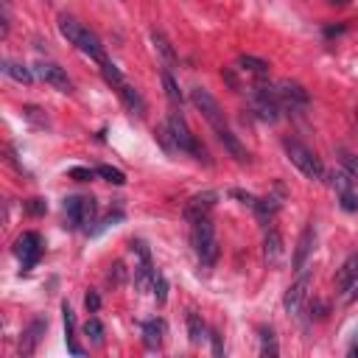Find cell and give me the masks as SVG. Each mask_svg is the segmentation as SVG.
<instances>
[{"instance_id": "cell-24", "label": "cell", "mask_w": 358, "mask_h": 358, "mask_svg": "<svg viewBox=\"0 0 358 358\" xmlns=\"http://www.w3.org/2000/svg\"><path fill=\"white\" fill-rule=\"evenodd\" d=\"M238 70H244V73H249V76H255L257 81H263L266 76H268V62H263V59H257V56H249V54H244V56H238Z\"/></svg>"}, {"instance_id": "cell-10", "label": "cell", "mask_w": 358, "mask_h": 358, "mask_svg": "<svg viewBox=\"0 0 358 358\" xmlns=\"http://www.w3.org/2000/svg\"><path fill=\"white\" fill-rule=\"evenodd\" d=\"M42 252H45V244H42L39 233H23V235L14 241V255L20 257L23 272H31V268L39 263Z\"/></svg>"}, {"instance_id": "cell-15", "label": "cell", "mask_w": 358, "mask_h": 358, "mask_svg": "<svg viewBox=\"0 0 358 358\" xmlns=\"http://www.w3.org/2000/svg\"><path fill=\"white\" fill-rule=\"evenodd\" d=\"M45 330H48V319L45 317H34L31 322H28V328L20 333V355H34L36 352V347H39V341H42V336H45Z\"/></svg>"}, {"instance_id": "cell-41", "label": "cell", "mask_w": 358, "mask_h": 358, "mask_svg": "<svg viewBox=\"0 0 358 358\" xmlns=\"http://www.w3.org/2000/svg\"><path fill=\"white\" fill-rule=\"evenodd\" d=\"M325 302H319V299H313L310 302V319H325Z\"/></svg>"}, {"instance_id": "cell-35", "label": "cell", "mask_w": 358, "mask_h": 358, "mask_svg": "<svg viewBox=\"0 0 358 358\" xmlns=\"http://www.w3.org/2000/svg\"><path fill=\"white\" fill-rule=\"evenodd\" d=\"M25 213H28V215H45V213H48V202L39 199V196H34V199L25 202Z\"/></svg>"}, {"instance_id": "cell-44", "label": "cell", "mask_w": 358, "mask_h": 358, "mask_svg": "<svg viewBox=\"0 0 358 358\" xmlns=\"http://www.w3.org/2000/svg\"><path fill=\"white\" fill-rule=\"evenodd\" d=\"M350 355H358V330H355V336H352V344H350V350H347Z\"/></svg>"}, {"instance_id": "cell-25", "label": "cell", "mask_w": 358, "mask_h": 358, "mask_svg": "<svg viewBox=\"0 0 358 358\" xmlns=\"http://www.w3.org/2000/svg\"><path fill=\"white\" fill-rule=\"evenodd\" d=\"M185 322H188V336H191L193 344H202V341L210 339V330H207V325L202 322V317H199L196 310H188V313H185Z\"/></svg>"}, {"instance_id": "cell-27", "label": "cell", "mask_w": 358, "mask_h": 358, "mask_svg": "<svg viewBox=\"0 0 358 358\" xmlns=\"http://www.w3.org/2000/svg\"><path fill=\"white\" fill-rule=\"evenodd\" d=\"M257 333H260V355H266V358H275V355L280 352V344H277V336H275V330L263 325Z\"/></svg>"}, {"instance_id": "cell-28", "label": "cell", "mask_w": 358, "mask_h": 358, "mask_svg": "<svg viewBox=\"0 0 358 358\" xmlns=\"http://www.w3.org/2000/svg\"><path fill=\"white\" fill-rule=\"evenodd\" d=\"M98 67H101V76H104V81H107L112 90H118V87L126 81V78H123V73L118 70V65H112L109 59H107V62H101Z\"/></svg>"}, {"instance_id": "cell-37", "label": "cell", "mask_w": 358, "mask_h": 358, "mask_svg": "<svg viewBox=\"0 0 358 358\" xmlns=\"http://www.w3.org/2000/svg\"><path fill=\"white\" fill-rule=\"evenodd\" d=\"M230 196H233V199H238V202H241V204H246V207H255V204H257V196H255V193H246V191H241V188H233V191H230Z\"/></svg>"}, {"instance_id": "cell-9", "label": "cell", "mask_w": 358, "mask_h": 358, "mask_svg": "<svg viewBox=\"0 0 358 358\" xmlns=\"http://www.w3.org/2000/svg\"><path fill=\"white\" fill-rule=\"evenodd\" d=\"M275 87H277V96H280L283 109H291V112H305V109L310 107V96H308V90H305L299 81L283 78V81H277Z\"/></svg>"}, {"instance_id": "cell-21", "label": "cell", "mask_w": 358, "mask_h": 358, "mask_svg": "<svg viewBox=\"0 0 358 358\" xmlns=\"http://www.w3.org/2000/svg\"><path fill=\"white\" fill-rule=\"evenodd\" d=\"M280 255H283V238L275 227H268L263 235V257H266V263H277Z\"/></svg>"}, {"instance_id": "cell-5", "label": "cell", "mask_w": 358, "mask_h": 358, "mask_svg": "<svg viewBox=\"0 0 358 358\" xmlns=\"http://www.w3.org/2000/svg\"><path fill=\"white\" fill-rule=\"evenodd\" d=\"M62 210H65V227L90 233V230H93V224H96L98 204H96L93 196H78V193H76V196H67V199H65Z\"/></svg>"}, {"instance_id": "cell-40", "label": "cell", "mask_w": 358, "mask_h": 358, "mask_svg": "<svg viewBox=\"0 0 358 358\" xmlns=\"http://www.w3.org/2000/svg\"><path fill=\"white\" fill-rule=\"evenodd\" d=\"M23 112H25V118H28V120H34L36 126H48V118H42V115H39L42 109H36V107H25Z\"/></svg>"}, {"instance_id": "cell-13", "label": "cell", "mask_w": 358, "mask_h": 358, "mask_svg": "<svg viewBox=\"0 0 358 358\" xmlns=\"http://www.w3.org/2000/svg\"><path fill=\"white\" fill-rule=\"evenodd\" d=\"M313 249H317V227H313V221H310V224H305V230L299 233L294 255H291V268H294V272H302V268L308 266Z\"/></svg>"}, {"instance_id": "cell-2", "label": "cell", "mask_w": 358, "mask_h": 358, "mask_svg": "<svg viewBox=\"0 0 358 358\" xmlns=\"http://www.w3.org/2000/svg\"><path fill=\"white\" fill-rule=\"evenodd\" d=\"M59 34L70 42V45H76V48L84 54V56H90L93 62H107V51H104V45H101V39L90 31L87 25H81L76 17H67V14H62L59 17Z\"/></svg>"}, {"instance_id": "cell-23", "label": "cell", "mask_w": 358, "mask_h": 358, "mask_svg": "<svg viewBox=\"0 0 358 358\" xmlns=\"http://www.w3.org/2000/svg\"><path fill=\"white\" fill-rule=\"evenodd\" d=\"M162 90H165L168 104H171L173 109H182V104H185L182 90H179V84H176V78H173V73H171L168 67H162Z\"/></svg>"}, {"instance_id": "cell-29", "label": "cell", "mask_w": 358, "mask_h": 358, "mask_svg": "<svg viewBox=\"0 0 358 358\" xmlns=\"http://www.w3.org/2000/svg\"><path fill=\"white\" fill-rule=\"evenodd\" d=\"M84 336L93 341V344H104V325H101L98 317H90V319L84 322Z\"/></svg>"}, {"instance_id": "cell-12", "label": "cell", "mask_w": 358, "mask_h": 358, "mask_svg": "<svg viewBox=\"0 0 358 358\" xmlns=\"http://www.w3.org/2000/svg\"><path fill=\"white\" fill-rule=\"evenodd\" d=\"M34 73L45 84H51L54 90H59V93H73V81H70V76H67V70L62 65H56V62H36Z\"/></svg>"}, {"instance_id": "cell-43", "label": "cell", "mask_w": 358, "mask_h": 358, "mask_svg": "<svg viewBox=\"0 0 358 358\" xmlns=\"http://www.w3.org/2000/svg\"><path fill=\"white\" fill-rule=\"evenodd\" d=\"M344 31H347V25H344V23H341V25H325V28H322V34H325V36H339V34H344Z\"/></svg>"}, {"instance_id": "cell-26", "label": "cell", "mask_w": 358, "mask_h": 358, "mask_svg": "<svg viewBox=\"0 0 358 358\" xmlns=\"http://www.w3.org/2000/svg\"><path fill=\"white\" fill-rule=\"evenodd\" d=\"M3 73H6L9 78L20 81V84H31V81H34V76H36V73H31L23 62H14V59H3Z\"/></svg>"}, {"instance_id": "cell-46", "label": "cell", "mask_w": 358, "mask_h": 358, "mask_svg": "<svg viewBox=\"0 0 358 358\" xmlns=\"http://www.w3.org/2000/svg\"><path fill=\"white\" fill-rule=\"evenodd\" d=\"M355 126H358V109H355Z\"/></svg>"}, {"instance_id": "cell-32", "label": "cell", "mask_w": 358, "mask_h": 358, "mask_svg": "<svg viewBox=\"0 0 358 358\" xmlns=\"http://www.w3.org/2000/svg\"><path fill=\"white\" fill-rule=\"evenodd\" d=\"M151 294H154L157 305H162V302L168 299V280H165V275H162V272H157V275H154V280H151Z\"/></svg>"}, {"instance_id": "cell-34", "label": "cell", "mask_w": 358, "mask_h": 358, "mask_svg": "<svg viewBox=\"0 0 358 358\" xmlns=\"http://www.w3.org/2000/svg\"><path fill=\"white\" fill-rule=\"evenodd\" d=\"M339 204H341L344 213H358V193H355V191L339 193Z\"/></svg>"}, {"instance_id": "cell-36", "label": "cell", "mask_w": 358, "mask_h": 358, "mask_svg": "<svg viewBox=\"0 0 358 358\" xmlns=\"http://www.w3.org/2000/svg\"><path fill=\"white\" fill-rule=\"evenodd\" d=\"M341 165H344V171H347L352 179H358V157H352L350 151H341Z\"/></svg>"}, {"instance_id": "cell-30", "label": "cell", "mask_w": 358, "mask_h": 358, "mask_svg": "<svg viewBox=\"0 0 358 358\" xmlns=\"http://www.w3.org/2000/svg\"><path fill=\"white\" fill-rule=\"evenodd\" d=\"M123 221V210L118 207L115 213H109V215H104L101 221H98V227H93V230H90L87 235H101L104 230H109V227H115V224H120Z\"/></svg>"}, {"instance_id": "cell-6", "label": "cell", "mask_w": 358, "mask_h": 358, "mask_svg": "<svg viewBox=\"0 0 358 358\" xmlns=\"http://www.w3.org/2000/svg\"><path fill=\"white\" fill-rule=\"evenodd\" d=\"M283 149H286L291 165H294L302 176H308V179H322V176H325V165H322V160H319L317 154H313L305 143L288 138V140H283Z\"/></svg>"}, {"instance_id": "cell-14", "label": "cell", "mask_w": 358, "mask_h": 358, "mask_svg": "<svg viewBox=\"0 0 358 358\" xmlns=\"http://www.w3.org/2000/svg\"><path fill=\"white\" fill-rule=\"evenodd\" d=\"M215 202H218V193H215V191H202V193H193V196L185 202V207H182L185 221H188V224H193V221H199V218H210V213H213Z\"/></svg>"}, {"instance_id": "cell-22", "label": "cell", "mask_w": 358, "mask_h": 358, "mask_svg": "<svg viewBox=\"0 0 358 358\" xmlns=\"http://www.w3.org/2000/svg\"><path fill=\"white\" fill-rule=\"evenodd\" d=\"M151 42H154V48H157V54H160V56H162V65H165V67H168V70H173V67H176V62H179V59H176V51H173V48H171V42H168V39H165V34H162V31H157V28H154V31H151Z\"/></svg>"}, {"instance_id": "cell-18", "label": "cell", "mask_w": 358, "mask_h": 358, "mask_svg": "<svg viewBox=\"0 0 358 358\" xmlns=\"http://www.w3.org/2000/svg\"><path fill=\"white\" fill-rule=\"evenodd\" d=\"M280 207H283V202H280V196H257V204L252 207L255 210V215L260 218V224H272V218L280 213Z\"/></svg>"}, {"instance_id": "cell-11", "label": "cell", "mask_w": 358, "mask_h": 358, "mask_svg": "<svg viewBox=\"0 0 358 358\" xmlns=\"http://www.w3.org/2000/svg\"><path fill=\"white\" fill-rule=\"evenodd\" d=\"M310 280H313V275L310 272H299V277L288 286V291H286V297H283V308H286V313L288 317H297V313L302 310V305H305V299H308V288H310Z\"/></svg>"}, {"instance_id": "cell-31", "label": "cell", "mask_w": 358, "mask_h": 358, "mask_svg": "<svg viewBox=\"0 0 358 358\" xmlns=\"http://www.w3.org/2000/svg\"><path fill=\"white\" fill-rule=\"evenodd\" d=\"M330 185H333L339 193H344V191H352L355 179H352L347 171H333V173H330Z\"/></svg>"}, {"instance_id": "cell-33", "label": "cell", "mask_w": 358, "mask_h": 358, "mask_svg": "<svg viewBox=\"0 0 358 358\" xmlns=\"http://www.w3.org/2000/svg\"><path fill=\"white\" fill-rule=\"evenodd\" d=\"M96 173L104 176L107 182H112V185H123V182H126V173H123L120 168H112V165H98Z\"/></svg>"}, {"instance_id": "cell-7", "label": "cell", "mask_w": 358, "mask_h": 358, "mask_svg": "<svg viewBox=\"0 0 358 358\" xmlns=\"http://www.w3.org/2000/svg\"><path fill=\"white\" fill-rule=\"evenodd\" d=\"M191 101H193V107L202 112V118L213 126V131L227 129V120H224V112H221L218 101L210 96V90H204V87H193V90H191Z\"/></svg>"}, {"instance_id": "cell-19", "label": "cell", "mask_w": 358, "mask_h": 358, "mask_svg": "<svg viewBox=\"0 0 358 358\" xmlns=\"http://www.w3.org/2000/svg\"><path fill=\"white\" fill-rule=\"evenodd\" d=\"M215 138L221 140V146L230 151V157H235L238 162H249V151L244 149V143L235 138V134L230 131V126L227 129H221V131H215Z\"/></svg>"}, {"instance_id": "cell-4", "label": "cell", "mask_w": 358, "mask_h": 358, "mask_svg": "<svg viewBox=\"0 0 358 358\" xmlns=\"http://www.w3.org/2000/svg\"><path fill=\"white\" fill-rule=\"evenodd\" d=\"M249 104H252V112L255 118H260L263 123H277L280 120V112H283V104H280V96H277V87L257 81L252 90H249Z\"/></svg>"}, {"instance_id": "cell-45", "label": "cell", "mask_w": 358, "mask_h": 358, "mask_svg": "<svg viewBox=\"0 0 358 358\" xmlns=\"http://www.w3.org/2000/svg\"><path fill=\"white\" fill-rule=\"evenodd\" d=\"M330 6H350V0H328Z\"/></svg>"}, {"instance_id": "cell-8", "label": "cell", "mask_w": 358, "mask_h": 358, "mask_svg": "<svg viewBox=\"0 0 358 358\" xmlns=\"http://www.w3.org/2000/svg\"><path fill=\"white\" fill-rule=\"evenodd\" d=\"M336 288H339V299L344 305H352L358 299V255H350L341 263L339 275H336Z\"/></svg>"}, {"instance_id": "cell-20", "label": "cell", "mask_w": 358, "mask_h": 358, "mask_svg": "<svg viewBox=\"0 0 358 358\" xmlns=\"http://www.w3.org/2000/svg\"><path fill=\"white\" fill-rule=\"evenodd\" d=\"M118 96H120V101L131 109V115H138V118H143V115H146V101H143V96H140V93H138V90H134L131 84H126V81H123V84L118 87Z\"/></svg>"}, {"instance_id": "cell-16", "label": "cell", "mask_w": 358, "mask_h": 358, "mask_svg": "<svg viewBox=\"0 0 358 358\" xmlns=\"http://www.w3.org/2000/svg\"><path fill=\"white\" fill-rule=\"evenodd\" d=\"M62 319H65V344H67V352L70 355H84V347L78 344V336H76V313L70 308V302H62Z\"/></svg>"}, {"instance_id": "cell-17", "label": "cell", "mask_w": 358, "mask_h": 358, "mask_svg": "<svg viewBox=\"0 0 358 358\" xmlns=\"http://www.w3.org/2000/svg\"><path fill=\"white\" fill-rule=\"evenodd\" d=\"M140 333H143V347L146 350H160L162 347V336H165V322L162 319H146L140 325Z\"/></svg>"}, {"instance_id": "cell-3", "label": "cell", "mask_w": 358, "mask_h": 358, "mask_svg": "<svg viewBox=\"0 0 358 358\" xmlns=\"http://www.w3.org/2000/svg\"><path fill=\"white\" fill-rule=\"evenodd\" d=\"M191 244H193V252L199 257V263L204 268H213L215 260H218V238H215V227L210 218H199L191 224Z\"/></svg>"}, {"instance_id": "cell-1", "label": "cell", "mask_w": 358, "mask_h": 358, "mask_svg": "<svg viewBox=\"0 0 358 358\" xmlns=\"http://www.w3.org/2000/svg\"><path fill=\"white\" fill-rule=\"evenodd\" d=\"M157 140H160L168 151H182V154H191L193 160H199V162H207V165H210V157H207L204 146L196 140V134L191 131V126H188L185 115L179 112V109H173V112L168 115V120L157 129Z\"/></svg>"}, {"instance_id": "cell-42", "label": "cell", "mask_w": 358, "mask_h": 358, "mask_svg": "<svg viewBox=\"0 0 358 358\" xmlns=\"http://www.w3.org/2000/svg\"><path fill=\"white\" fill-rule=\"evenodd\" d=\"M210 344H213V352L215 355H224V339L218 330H210Z\"/></svg>"}, {"instance_id": "cell-38", "label": "cell", "mask_w": 358, "mask_h": 358, "mask_svg": "<svg viewBox=\"0 0 358 358\" xmlns=\"http://www.w3.org/2000/svg\"><path fill=\"white\" fill-rule=\"evenodd\" d=\"M84 305H87V310H90V313H96V310L101 308V297H98V291L90 288V291H87V297H84Z\"/></svg>"}, {"instance_id": "cell-39", "label": "cell", "mask_w": 358, "mask_h": 358, "mask_svg": "<svg viewBox=\"0 0 358 358\" xmlns=\"http://www.w3.org/2000/svg\"><path fill=\"white\" fill-rule=\"evenodd\" d=\"M93 176H96V171H90V168H70V179H76V182H90Z\"/></svg>"}]
</instances>
